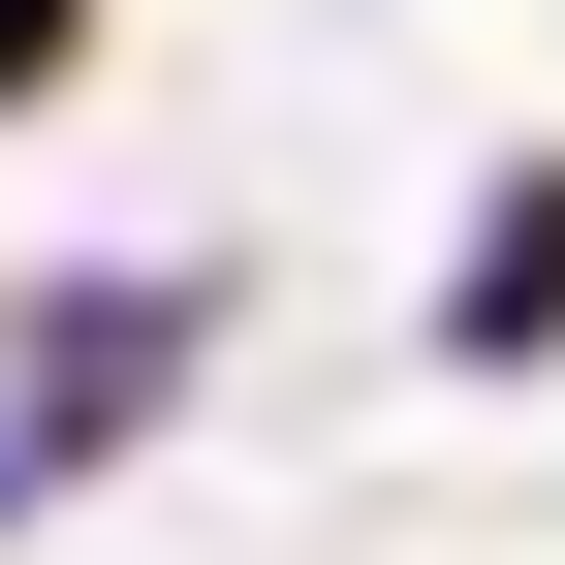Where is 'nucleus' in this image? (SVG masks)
<instances>
[{"mask_svg": "<svg viewBox=\"0 0 565 565\" xmlns=\"http://www.w3.org/2000/svg\"><path fill=\"white\" fill-rule=\"evenodd\" d=\"M440 377H565V126L471 189V252H440Z\"/></svg>", "mask_w": 565, "mask_h": 565, "instance_id": "nucleus-1", "label": "nucleus"}, {"mask_svg": "<svg viewBox=\"0 0 565 565\" xmlns=\"http://www.w3.org/2000/svg\"><path fill=\"white\" fill-rule=\"evenodd\" d=\"M32 95H95V0H0V126Z\"/></svg>", "mask_w": 565, "mask_h": 565, "instance_id": "nucleus-2", "label": "nucleus"}]
</instances>
